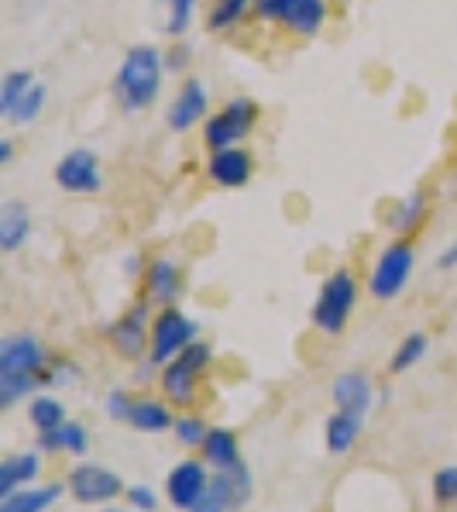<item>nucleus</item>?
<instances>
[{"label":"nucleus","mask_w":457,"mask_h":512,"mask_svg":"<svg viewBox=\"0 0 457 512\" xmlns=\"http://www.w3.org/2000/svg\"><path fill=\"white\" fill-rule=\"evenodd\" d=\"M49 354L35 334H7L0 341V406L11 409L18 399L45 385Z\"/></svg>","instance_id":"1"},{"label":"nucleus","mask_w":457,"mask_h":512,"mask_svg":"<svg viewBox=\"0 0 457 512\" xmlns=\"http://www.w3.org/2000/svg\"><path fill=\"white\" fill-rule=\"evenodd\" d=\"M162 76H165L162 52L155 45H135V49L124 55L121 69L114 76V97L121 100L124 110L138 114V110L152 107L159 100Z\"/></svg>","instance_id":"2"},{"label":"nucleus","mask_w":457,"mask_h":512,"mask_svg":"<svg viewBox=\"0 0 457 512\" xmlns=\"http://www.w3.org/2000/svg\"><path fill=\"white\" fill-rule=\"evenodd\" d=\"M354 303H358V279H354L351 269H337L323 279L320 296L313 303V327L323 330V334H341L348 327Z\"/></svg>","instance_id":"3"},{"label":"nucleus","mask_w":457,"mask_h":512,"mask_svg":"<svg viewBox=\"0 0 457 512\" xmlns=\"http://www.w3.org/2000/svg\"><path fill=\"white\" fill-rule=\"evenodd\" d=\"M258 121V104L251 97H234L217 110L214 117H207V128H203V141H207L210 152L220 148H238L244 138L251 135Z\"/></svg>","instance_id":"4"},{"label":"nucleus","mask_w":457,"mask_h":512,"mask_svg":"<svg viewBox=\"0 0 457 512\" xmlns=\"http://www.w3.org/2000/svg\"><path fill=\"white\" fill-rule=\"evenodd\" d=\"M413 269H416L413 244H409L406 238L392 241L389 248L375 258L372 275H368V293H372L375 299H382V303H389V299H396L406 289Z\"/></svg>","instance_id":"5"},{"label":"nucleus","mask_w":457,"mask_h":512,"mask_svg":"<svg viewBox=\"0 0 457 512\" xmlns=\"http://www.w3.org/2000/svg\"><path fill=\"white\" fill-rule=\"evenodd\" d=\"M200 327L196 320H189L183 310L176 306H165L152 324V341H148V365H169L176 354H183L189 344L196 341Z\"/></svg>","instance_id":"6"},{"label":"nucleus","mask_w":457,"mask_h":512,"mask_svg":"<svg viewBox=\"0 0 457 512\" xmlns=\"http://www.w3.org/2000/svg\"><path fill=\"white\" fill-rule=\"evenodd\" d=\"M210 358H214V351H210L207 344L193 341L183 354H176L169 365H162V392L165 396H169L172 403L186 406L189 399L196 396V385H200L203 372H207Z\"/></svg>","instance_id":"7"},{"label":"nucleus","mask_w":457,"mask_h":512,"mask_svg":"<svg viewBox=\"0 0 457 512\" xmlns=\"http://www.w3.org/2000/svg\"><path fill=\"white\" fill-rule=\"evenodd\" d=\"M255 14L310 38L327 21V0H255Z\"/></svg>","instance_id":"8"},{"label":"nucleus","mask_w":457,"mask_h":512,"mask_svg":"<svg viewBox=\"0 0 457 512\" xmlns=\"http://www.w3.org/2000/svg\"><path fill=\"white\" fill-rule=\"evenodd\" d=\"M69 492L83 506H104V502H114L124 492V482L117 471L104 468V464H76L73 475H69Z\"/></svg>","instance_id":"9"},{"label":"nucleus","mask_w":457,"mask_h":512,"mask_svg":"<svg viewBox=\"0 0 457 512\" xmlns=\"http://www.w3.org/2000/svg\"><path fill=\"white\" fill-rule=\"evenodd\" d=\"M55 183L66 189V193H76V196L100 193V186H104L100 159L90 152V148H73V152H66L59 159V165H55Z\"/></svg>","instance_id":"10"},{"label":"nucleus","mask_w":457,"mask_h":512,"mask_svg":"<svg viewBox=\"0 0 457 512\" xmlns=\"http://www.w3.org/2000/svg\"><path fill=\"white\" fill-rule=\"evenodd\" d=\"M210 482H214V478L207 475V468H203L200 461H179L176 468L169 471V478H165V495H169V502L176 509L189 512L207 495Z\"/></svg>","instance_id":"11"},{"label":"nucleus","mask_w":457,"mask_h":512,"mask_svg":"<svg viewBox=\"0 0 457 512\" xmlns=\"http://www.w3.org/2000/svg\"><path fill=\"white\" fill-rule=\"evenodd\" d=\"M210 110V93L200 80H186L179 86L176 100L165 110V121L172 131H193V124H200Z\"/></svg>","instance_id":"12"},{"label":"nucleus","mask_w":457,"mask_h":512,"mask_svg":"<svg viewBox=\"0 0 457 512\" xmlns=\"http://www.w3.org/2000/svg\"><path fill=\"white\" fill-rule=\"evenodd\" d=\"M107 334H110V344L117 348V354H124V358H131V361L141 358L145 341H152V330H148V306L145 303L131 306Z\"/></svg>","instance_id":"13"},{"label":"nucleus","mask_w":457,"mask_h":512,"mask_svg":"<svg viewBox=\"0 0 457 512\" xmlns=\"http://www.w3.org/2000/svg\"><path fill=\"white\" fill-rule=\"evenodd\" d=\"M251 172H255V159H251L241 145L238 148H220V152L210 155V165H207V176L224 189L244 186L251 179Z\"/></svg>","instance_id":"14"},{"label":"nucleus","mask_w":457,"mask_h":512,"mask_svg":"<svg viewBox=\"0 0 457 512\" xmlns=\"http://www.w3.org/2000/svg\"><path fill=\"white\" fill-rule=\"evenodd\" d=\"M330 396H334L337 409H344V413H358V416H365L375 403L372 382H368V375H361V372L337 375L334 385H330Z\"/></svg>","instance_id":"15"},{"label":"nucleus","mask_w":457,"mask_h":512,"mask_svg":"<svg viewBox=\"0 0 457 512\" xmlns=\"http://www.w3.org/2000/svg\"><path fill=\"white\" fill-rule=\"evenodd\" d=\"M28 238H31V214L25 203H18V200L0 203V248L11 255V251H18Z\"/></svg>","instance_id":"16"},{"label":"nucleus","mask_w":457,"mask_h":512,"mask_svg":"<svg viewBox=\"0 0 457 512\" xmlns=\"http://www.w3.org/2000/svg\"><path fill=\"white\" fill-rule=\"evenodd\" d=\"M179 293H183V272H179V265L169 262V258H155L148 265V296L162 306H172Z\"/></svg>","instance_id":"17"},{"label":"nucleus","mask_w":457,"mask_h":512,"mask_svg":"<svg viewBox=\"0 0 457 512\" xmlns=\"http://www.w3.org/2000/svg\"><path fill=\"white\" fill-rule=\"evenodd\" d=\"M361 423H365V416L344 413V409H337V413L327 420V427H323V440H327V451L330 454H348L351 447L358 444V437H361Z\"/></svg>","instance_id":"18"},{"label":"nucleus","mask_w":457,"mask_h":512,"mask_svg":"<svg viewBox=\"0 0 457 512\" xmlns=\"http://www.w3.org/2000/svg\"><path fill=\"white\" fill-rule=\"evenodd\" d=\"M38 471H42V461H38V454H31V451L7 458L0 464V495H14L18 488H28L38 478Z\"/></svg>","instance_id":"19"},{"label":"nucleus","mask_w":457,"mask_h":512,"mask_svg":"<svg viewBox=\"0 0 457 512\" xmlns=\"http://www.w3.org/2000/svg\"><path fill=\"white\" fill-rule=\"evenodd\" d=\"M62 495V485H45V488H18L14 495L0 499V512H49Z\"/></svg>","instance_id":"20"},{"label":"nucleus","mask_w":457,"mask_h":512,"mask_svg":"<svg viewBox=\"0 0 457 512\" xmlns=\"http://www.w3.org/2000/svg\"><path fill=\"white\" fill-rule=\"evenodd\" d=\"M203 458H207V464H214L217 471L224 468H234V464L241 461V447H238V437H234L231 430L217 427L207 433V440H203Z\"/></svg>","instance_id":"21"},{"label":"nucleus","mask_w":457,"mask_h":512,"mask_svg":"<svg viewBox=\"0 0 457 512\" xmlns=\"http://www.w3.org/2000/svg\"><path fill=\"white\" fill-rule=\"evenodd\" d=\"M42 451H62V454H86V447H90V440H86V427L80 423L66 420L59 423L55 430H45L42 433Z\"/></svg>","instance_id":"22"},{"label":"nucleus","mask_w":457,"mask_h":512,"mask_svg":"<svg viewBox=\"0 0 457 512\" xmlns=\"http://www.w3.org/2000/svg\"><path fill=\"white\" fill-rule=\"evenodd\" d=\"M128 423L141 433H165L172 427V413L165 403H155V399H138L131 403V413H128Z\"/></svg>","instance_id":"23"},{"label":"nucleus","mask_w":457,"mask_h":512,"mask_svg":"<svg viewBox=\"0 0 457 512\" xmlns=\"http://www.w3.org/2000/svg\"><path fill=\"white\" fill-rule=\"evenodd\" d=\"M423 217H427V196L423 193H409L403 200L392 207L389 214V227L399 234V238H406V234H413L416 227L423 224Z\"/></svg>","instance_id":"24"},{"label":"nucleus","mask_w":457,"mask_h":512,"mask_svg":"<svg viewBox=\"0 0 457 512\" xmlns=\"http://www.w3.org/2000/svg\"><path fill=\"white\" fill-rule=\"evenodd\" d=\"M255 7V0H214L207 14V28L210 31H231L244 21V14Z\"/></svg>","instance_id":"25"},{"label":"nucleus","mask_w":457,"mask_h":512,"mask_svg":"<svg viewBox=\"0 0 457 512\" xmlns=\"http://www.w3.org/2000/svg\"><path fill=\"white\" fill-rule=\"evenodd\" d=\"M427 348H430L427 334H420V330H413V334H406L403 341H399V348H396V354H392L389 368H392V372H396V375L409 372V368L420 365V361L427 358Z\"/></svg>","instance_id":"26"},{"label":"nucleus","mask_w":457,"mask_h":512,"mask_svg":"<svg viewBox=\"0 0 457 512\" xmlns=\"http://www.w3.org/2000/svg\"><path fill=\"white\" fill-rule=\"evenodd\" d=\"M28 420L38 433L55 430L59 423H66V406L55 396H38V399H31V406H28Z\"/></svg>","instance_id":"27"},{"label":"nucleus","mask_w":457,"mask_h":512,"mask_svg":"<svg viewBox=\"0 0 457 512\" xmlns=\"http://www.w3.org/2000/svg\"><path fill=\"white\" fill-rule=\"evenodd\" d=\"M217 482L224 485V492L231 495V502H234V509H241L244 502L251 499V488H255V482H251V471L244 468V461H238L234 468H224V471H217Z\"/></svg>","instance_id":"28"},{"label":"nucleus","mask_w":457,"mask_h":512,"mask_svg":"<svg viewBox=\"0 0 457 512\" xmlns=\"http://www.w3.org/2000/svg\"><path fill=\"white\" fill-rule=\"evenodd\" d=\"M45 100H49V90H45L42 83H35L25 93V97H21L18 104H14V110L4 117V121L18 124V128H25V124H35L38 117H42V110H45Z\"/></svg>","instance_id":"29"},{"label":"nucleus","mask_w":457,"mask_h":512,"mask_svg":"<svg viewBox=\"0 0 457 512\" xmlns=\"http://www.w3.org/2000/svg\"><path fill=\"white\" fill-rule=\"evenodd\" d=\"M38 80L35 76L28 73V69H11V73L4 76V83H0V114H11L14 110V104H18L21 97L35 86Z\"/></svg>","instance_id":"30"},{"label":"nucleus","mask_w":457,"mask_h":512,"mask_svg":"<svg viewBox=\"0 0 457 512\" xmlns=\"http://www.w3.org/2000/svg\"><path fill=\"white\" fill-rule=\"evenodd\" d=\"M165 4V31L169 35H186V28L193 25V14L200 0H162Z\"/></svg>","instance_id":"31"},{"label":"nucleus","mask_w":457,"mask_h":512,"mask_svg":"<svg viewBox=\"0 0 457 512\" xmlns=\"http://www.w3.org/2000/svg\"><path fill=\"white\" fill-rule=\"evenodd\" d=\"M172 433H176V440L183 447H196V444H203V440H207L210 430L203 427L200 416H183V420L172 423Z\"/></svg>","instance_id":"32"},{"label":"nucleus","mask_w":457,"mask_h":512,"mask_svg":"<svg viewBox=\"0 0 457 512\" xmlns=\"http://www.w3.org/2000/svg\"><path fill=\"white\" fill-rule=\"evenodd\" d=\"M189 512H234V502H231V495L224 492V485L217 482H210V488H207V495H203L200 502H196L193 509Z\"/></svg>","instance_id":"33"},{"label":"nucleus","mask_w":457,"mask_h":512,"mask_svg":"<svg viewBox=\"0 0 457 512\" xmlns=\"http://www.w3.org/2000/svg\"><path fill=\"white\" fill-rule=\"evenodd\" d=\"M433 499L437 502H457V464H447L433 475Z\"/></svg>","instance_id":"34"},{"label":"nucleus","mask_w":457,"mask_h":512,"mask_svg":"<svg viewBox=\"0 0 457 512\" xmlns=\"http://www.w3.org/2000/svg\"><path fill=\"white\" fill-rule=\"evenodd\" d=\"M128 502L135 512H155L159 509V495L152 492L148 485H131L128 488Z\"/></svg>","instance_id":"35"},{"label":"nucleus","mask_w":457,"mask_h":512,"mask_svg":"<svg viewBox=\"0 0 457 512\" xmlns=\"http://www.w3.org/2000/svg\"><path fill=\"white\" fill-rule=\"evenodd\" d=\"M131 403H135V399H131L128 392H124V389H114V392H107L104 409H107V416H114V420H128Z\"/></svg>","instance_id":"36"},{"label":"nucleus","mask_w":457,"mask_h":512,"mask_svg":"<svg viewBox=\"0 0 457 512\" xmlns=\"http://www.w3.org/2000/svg\"><path fill=\"white\" fill-rule=\"evenodd\" d=\"M189 62V49L186 45H176V49L165 52V73H183Z\"/></svg>","instance_id":"37"},{"label":"nucleus","mask_w":457,"mask_h":512,"mask_svg":"<svg viewBox=\"0 0 457 512\" xmlns=\"http://www.w3.org/2000/svg\"><path fill=\"white\" fill-rule=\"evenodd\" d=\"M440 269H457V238H454L451 248L440 255Z\"/></svg>","instance_id":"38"},{"label":"nucleus","mask_w":457,"mask_h":512,"mask_svg":"<svg viewBox=\"0 0 457 512\" xmlns=\"http://www.w3.org/2000/svg\"><path fill=\"white\" fill-rule=\"evenodd\" d=\"M11 159H14V141L0 138V165H11Z\"/></svg>","instance_id":"39"},{"label":"nucleus","mask_w":457,"mask_h":512,"mask_svg":"<svg viewBox=\"0 0 457 512\" xmlns=\"http://www.w3.org/2000/svg\"><path fill=\"white\" fill-rule=\"evenodd\" d=\"M110 512H124V509H110Z\"/></svg>","instance_id":"40"}]
</instances>
